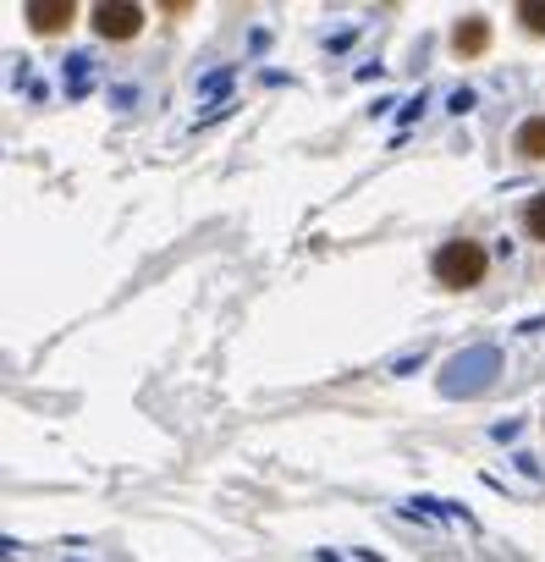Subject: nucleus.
Wrapping results in <instances>:
<instances>
[{"mask_svg":"<svg viewBox=\"0 0 545 562\" xmlns=\"http://www.w3.org/2000/svg\"><path fill=\"white\" fill-rule=\"evenodd\" d=\"M435 276L446 281V288H474V281L485 276V248L479 243H441Z\"/></svg>","mask_w":545,"mask_h":562,"instance_id":"f257e3e1","label":"nucleus"},{"mask_svg":"<svg viewBox=\"0 0 545 562\" xmlns=\"http://www.w3.org/2000/svg\"><path fill=\"white\" fill-rule=\"evenodd\" d=\"M94 29L105 34V40H133L138 29H144V7H133V0H105V7H94Z\"/></svg>","mask_w":545,"mask_h":562,"instance_id":"f03ea898","label":"nucleus"},{"mask_svg":"<svg viewBox=\"0 0 545 562\" xmlns=\"http://www.w3.org/2000/svg\"><path fill=\"white\" fill-rule=\"evenodd\" d=\"M29 23L34 34H56L72 23V0H29Z\"/></svg>","mask_w":545,"mask_h":562,"instance_id":"7ed1b4c3","label":"nucleus"},{"mask_svg":"<svg viewBox=\"0 0 545 562\" xmlns=\"http://www.w3.org/2000/svg\"><path fill=\"white\" fill-rule=\"evenodd\" d=\"M485 45H490V23H485V18H463L457 34H452V50H457V56H479Z\"/></svg>","mask_w":545,"mask_h":562,"instance_id":"20e7f679","label":"nucleus"},{"mask_svg":"<svg viewBox=\"0 0 545 562\" xmlns=\"http://www.w3.org/2000/svg\"><path fill=\"white\" fill-rule=\"evenodd\" d=\"M512 144H518V155H523V160H545V116H529V122L518 127V138H512Z\"/></svg>","mask_w":545,"mask_h":562,"instance_id":"39448f33","label":"nucleus"},{"mask_svg":"<svg viewBox=\"0 0 545 562\" xmlns=\"http://www.w3.org/2000/svg\"><path fill=\"white\" fill-rule=\"evenodd\" d=\"M523 226H529V232L545 243V193H540V199H529V215H523Z\"/></svg>","mask_w":545,"mask_h":562,"instance_id":"423d86ee","label":"nucleus"},{"mask_svg":"<svg viewBox=\"0 0 545 562\" xmlns=\"http://www.w3.org/2000/svg\"><path fill=\"white\" fill-rule=\"evenodd\" d=\"M518 18H523L534 34H545V0H523V7H518Z\"/></svg>","mask_w":545,"mask_h":562,"instance_id":"0eeeda50","label":"nucleus"}]
</instances>
